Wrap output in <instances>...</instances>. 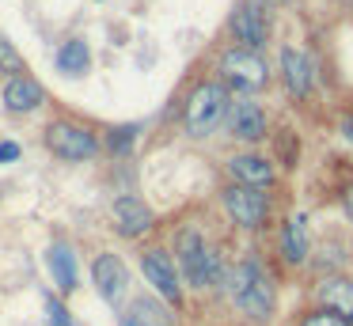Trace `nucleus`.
Listing matches in <instances>:
<instances>
[{
    "instance_id": "3",
    "label": "nucleus",
    "mask_w": 353,
    "mask_h": 326,
    "mask_svg": "<svg viewBox=\"0 0 353 326\" xmlns=\"http://www.w3.org/2000/svg\"><path fill=\"white\" fill-rule=\"evenodd\" d=\"M224 281H228V292H232V300H236V307L243 311V315L259 318V323H266V318L274 315V285H270V277L262 273L259 262L243 258V262L232 265Z\"/></svg>"
},
{
    "instance_id": "10",
    "label": "nucleus",
    "mask_w": 353,
    "mask_h": 326,
    "mask_svg": "<svg viewBox=\"0 0 353 326\" xmlns=\"http://www.w3.org/2000/svg\"><path fill=\"white\" fill-rule=\"evenodd\" d=\"M266 129H270L266 125V110H262L251 95L232 103V110H228V133L236 136V141L254 144V141H262V136H266Z\"/></svg>"
},
{
    "instance_id": "20",
    "label": "nucleus",
    "mask_w": 353,
    "mask_h": 326,
    "mask_svg": "<svg viewBox=\"0 0 353 326\" xmlns=\"http://www.w3.org/2000/svg\"><path fill=\"white\" fill-rule=\"evenodd\" d=\"M110 152L114 156H130L133 152V144H137V125H118V129H110Z\"/></svg>"
},
{
    "instance_id": "13",
    "label": "nucleus",
    "mask_w": 353,
    "mask_h": 326,
    "mask_svg": "<svg viewBox=\"0 0 353 326\" xmlns=\"http://www.w3.org/2000/svg\"><path fill=\"white\" fill-rule=\"evenodd\" d=\"M228 174L239 182V186H259V190H266L270 182L277 179L274 163H270V159H262V156H254V152L232 156V159H228Z\"/></svg>"
},
{
    "instance_id": "14",
    "label": "nucleus",
    "mask_w": 353,
    "mask_h": 326,
    "mask_svg": "<svg viewBox=\"0 0 353 326\" xmlns=\"http://www.w3.org/2000/svg\"><path fill=\"white\" fill-rule=\"evenodd\" d=\"M42 99H46L42 83H39V80H31L27 72L12 76V80L4 83V106H8L12 114H31V110H39Z\"/></svg>"
},
{
    "instance_id": "16",
    "label": "nucleus",
    "mask_w": 353,
    "mask_h": 326,
    "mask_svg": "<svg viewBox=\"0 0 353 326\" xmlns=\"http://www.w3.org/2000/svg\"><path fill=\"white\" fill-rule=\"evenodd\" d=\"M281 254L289 258L292 265H300L307 258V216H304V212H296V216L285 224V232H281Z\"/></svg>"
},
{
    "instance_id": "23",
    "label": "nucleus",
    "mask_w": 353,
    "mask_h": 326,
    "mask_svg": "<svg viewBox=\"0 0 353 326\" xmlns=\"http://www.w3.org/2000/svg\"><path fill=\"white\" fill-rule=\"evenodd\" d=\"M277 156H285V167H292L296 163V136L285 129L281 136H277Z\"/></svg>"
},
{
    "instance_id": "26",
    "label": "nucleus",
    "mask_w": 353,
    "mask_h": 326,
    "mask_svg": "<svg viewBox=\"0 0 353 326\" xmlns=\"http://www.w3.org/2000/svg\"><path fill=\"white\" fill-rule=\"evenodd\" d=\"M342 209H345V216L353 220V186H350V190H345V194H342Z\"/></svg>"
},
{
    "instance_id": "22",
    "label": "nucleus",
    "mask_w": 353,
    "mask_h": 326,
    "mask_svg": "<svg viewBox=\"0 0 353 326\" xmlns=\"http://www.w3.org/2000/svg\"><path fill=\"white\" fill-rule=\"evenodd\" d=\"M304 326H353V323H345L338 311H312V315L304 318Z\"/></svg>"
},
{
    "instance_id": "17",
    "label": "nucleus",
    "mask_w": 353,
    "mask_h": 326,
    "mask_svg": "<svg viewBox=\"0 0 353 326\" xmlns=\"http://www.w3.org/2000/svg\"><path fill=\"white\" fill-rule=\"evenodd\" d=\"M50 273H54L61 292H72V288H77V254H72V247H65V243H54V247H50Z\"/></svg>"
},
{
    "instance_id": "11",
    "label": "nucleus",
    "mask_w": 353,
    "mask_h": 326,
    "mask_svg": "<svg viewBox=\"0 0 353 326\" xmlns=\"http://www.w3.org/2000/svg\"><path fill=\"white\" fill-rule=\"evenodd\" d=\"M92 277H95V288H99L103 300L118 303L125 292V285H130V269H125V262L118 254H99L92 265Z\"/></svg>"
},
{
    "instance_id": "29",
    "label": "nucleus",
    "mask_w": 353,
    "mask_h": 326,
    "mask_svg": "<svg viewBox=\"0 0 353 326\" xmlns=\"http://www.w3.org/2000/svg\"><path fill=\"white\" fill-rule=\"evenodd\" d=\"M125 326H130V323H125Z\"/></svg>"
},
{
    "instance_id": "2",
    "label": "nucleus",
    "mask_w": 353,
    "mask_h": 326,
    "mask_svg": "<svg viewBox=\"0 0 353 326\" xmlns=\"http://www.w3.org/2000/svg\"><path fill=\"white\" fill-rule=\"evenodd\" d=\"M175 262H179V273H183L194 288H209V285H216V281L228 277V269L221 265V254H216L213 247H205V239H201V232L194 224L179 227Z\"/></svg>"
},
{
    "instance_id": "24",
    "label": "nucleus",
    "mask_w": 353,
    "mask_h": 326,
    "mask_svg": "<svg viewBox=\"0 0 353 326\" xmlns=\"http://www.w3.org/2000/svg\"><path fill=\"white\" fill-rule=\"evenodd\" d=\"M46 315H50V323H54V326H72V315L65 311L61 300H54V296L46 300Z\"/></svg>"
},
{
    "instance_id": "18",
    "label": "nucleus",
    "mask_w": 353,
    "mask_h": 326,
    "mask_svg": "<svg viewBox=\"0 0 353 326\" xmlns=\"http://www.w3.org/2000/svg\"><path fill=\"white\" fill-rule=\"evenodd\" d=\"M92 65V50H88L84 38H69V42L57 50V72L65 76H84Z\"/></svg>"
},
{
    "instance_id": "8",
    "label": "nucleus",
    "mask_w": 353,
    "mask_h": 326,
    "mask_svg": "<svg viewBox=\"0 0 353 326\" xmlns=\"http://www.w3.org/2000/svg\"><path fill=\"white\" fill-rule=\"evenodd\" d=\"M281 83L289 88V95L296 99V103L312 99V91H315L312 57H307L304 50H296V45H285L281 50Z\"/></svg>"
},
{
    "instance_id": "21",
    "label": "nucleus",
    "mask_w": 353,
    "mask_h": 326,
    "mask_svg": "<svg viewBox=\"0 0 353 326\" xmlns=\"http://www.w3.org/2000/svg\"><path fill=\"white\" fill-rule=\"evenodd\" d=\"M0 68H4V72H16V76L27 72V68H23V57L12 50V42H8L4 34H0Z\"/></svg>"
},
{
    "instance_id": "5",
    "label": "nucleus",
    "mask_w": 353,
    "mask_h": 326,
    "mask_svg": "<svg viewBox=\"0 0 353 326\" xmlns=\"http://www.w3.org/2000/svg\"><path fill=\"white\" fill-rule=\"evenodd\" d=\"M228 30L239 45L262 50L270 42V4L266 0H239L232 19H228Z\"/></svg>"
},
{
    "instance_id": "19",
    "label": "nucleus",
    "mask_w": 353,
    "mask_h": 326,
    "mask_svg": "<svg viewBox=\"0 0 353 326\" xmlns=\"http://www.w3.org/2000/svg\"><path fill=\"white\" fill-rule=\"evenodd\" d=\"M125 323L130 326H171V315L156 300H137L130 307V318H125Z\"/></svg>"
},
{
    "instance_id": "6",
    "label": "nucleus",
    "mask_w": 353,
    "mask_h": 326,
    "mask_svg": "<svg viewBox=\"0 0 353 326\" xmlns=\"http://www.w3.org/2000/svg\"><path fill=\"white\" fill-rule=\"evenodd\" d=\"M46 148L69 163H80V159H92L99 152V141L92 136V129L77 125V121H54L46 129Z\"/></svg>"
},
{
    "instance_id": "9",
    "label": "nucleus",
    "mask_w": 353,
    "mask_h": 326,
    "mask_svg": "<svg viewBox=\"0 0 353 326\" xmlns=\"http://www.w3.org/2000/svg\"><path fill=\"white\" fill-rule=\"evenodd\" d=\"M141 269H145L148 285L163 296V300L179 303L183 300V288H179V269H175V258L168 250H145L141 254Z\"/></svg>"
},
{
    "instance_id": "15",
    "label": "nucleus",
    "mask_w": 353,
    "mask_h": 326,
    "mask_svg": "<svg viewBox=\"0 0 353 326\" xmlns=\"http://www.w3.org/2000/svg\"><path fill=\"white\" fill-rule=\"evenodd\" d=\"M319 300L327 303V311H338L345 323H353V281H350V277H330V281H323Z\"/></svg>"
},
{
    "instance_id": "25",
    "label": "nucleus",
    "mask_w": 353,
    "mask_h": 326,
    "mask_svg": "<svg viewBox=\"0 0 353 326\" xmlns=\"http://www.w3.org/2000/svg\"><path fill=\"white\" fill-rule=\"evenodd\" d=\"M12 159H19V144L4 141V144H0V163H12Z\"/></svg>"
},
{
    "instance_id": "28",
    "label": "nucleus",
    "mask_w": 353,
    "mask_h": 326,
    "mask_svg": "<svg viewBox=\"0 0 353 326\" xmlns=\"http://www.w3.org/2000/svg\"><path fill=\"white\" fill-rule=\"evenodd\" d=\"M0 72H4V68H0Z\"/></svg>"
},
{
    "instance_id": "7",
    "label": "nucleus",
    "mask_w": 353,
    "mask_h": 326,
    "mask_svg": "<svg viewBox=\"0 0 353 326\" xmlns=\"http://www.w3.org/2000/svg\"><path fill=\"white\" fill-rule=\"evenodd\" d=\"M224 209H228V216L236 220L239 227H262L266 224V216H270V201H266V194H262L259 186H228L224 190Z\"/></svg>"
},
{
    "instance_id": "1",
    "label": "nucleus",
    "mask_w": 353,
    "mask_h": 326,
    "mask_svg": "<svg viewBox=\"0 0 353 326\" xmlns=\"http://www.w3.org/2000/svg\"><path fill=\"white\" fill-rule=\"evenodd\" d=\"M228 110H232L228 83L224 80H201L183 106V125L190 136L201 141V136H213L216 129H221V121H228Z\"/></svg>"
},
{
    "instance_id": "12",
    "label": "nucleus",
    "mask_w": 353,
    "mask_h": 326,
    "mask_svg": "<svg viewBox=\"0 0 353 326\" xmlns=\"http://www.w3.org/2000/svg\"><path fill=\"white\" fill-rule=\"evenodd\" d=\"M152 224H156V216H152V209H148L141 197H118L114 201V227L125 235V239H137V235H145V232H152Z\"/></svg>"
},
{
    "instance_id": "27",
    "label": "nucleus",
    "mask_w": 353,
    "mask_h": 326,
    "mask_svg": "<svg viewBox=\"0 0 353 326\" xmlns=\"http://www.w3.org/2000/svg\"><path fill=\"white\" fill-rule=\"evenodd\" d=\"M342 133H345V136H350V141H353V118H350V121H345V125H342Z\"/></svg>"
},
{
    "instance_id": "4",
    "label": "nucleus",
    "mask_w": 353,
    "mask_h": 326,
    "mask_svg": "<svg viewBox=\"0 0 353 326\" xmlns=\"http://www.w3.org/2000/svg\"><path fill=\"white\" fill-rule=\"evenodd\" d=\"M216 68H221V80L239 88L243 95L262 91L270 83V65L262 61L259 50H247V45H228L216 61Z\"/></svg>"
}]
</instances>
